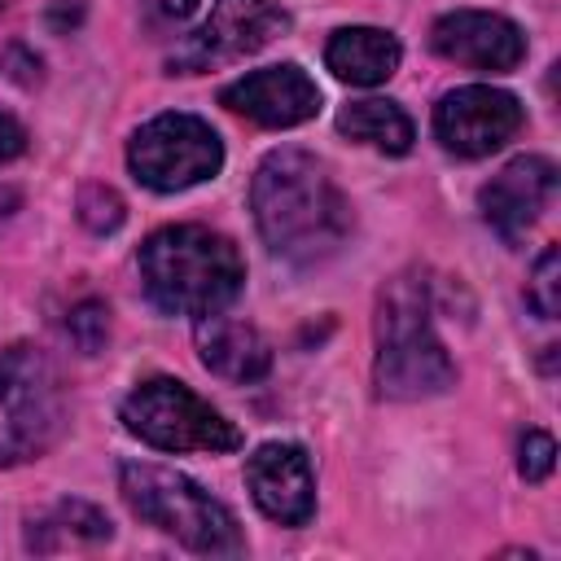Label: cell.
Segmentation results:
<instances>
[{
    "instance_id": "1",
    "label": "cell",
    "mask_w": 561,
    "mask_h": 561,
    "mask_svg": "<svg viewBox=\"0 0 561 561\" xmlns=\"http://www.w3.org/2000/svg\"><path fill=\"white\" fill-rule=\"evenodd\" d=\"M250 210L263 245L285 263H320L351 232V206L324 162L302 149H272L250 184Z\"/></svg>"
},
{
    "instance_id": "2",
    "label": "cell",
    "mask_w": 561,
    "mask_h": 561,
    "mask_svg": "<svg viewBox=\"0 0 561 561\" xmlns=\"http://www.w3.org/2000/svg\"><path fill=\"white\" fill-rule=\"evenodd\" d=\"M140 285L149 302L167 316H210L224 311L245 280L237 245L202 224H171L140 245Z\"/></svg>"
},
{
    "instance_id": "3",
    "label": "cell",
    "mask_w": 561,
    "mask_h": 561,
    "mask_svg": "<svg viewBox=\"0 0 561 561\" xmlns=\"http://www.w3.org/2000/svg\"><path fill=\"white\" fill-rule=\"evenodd\" d=\"M377 390L386 399H430L456 386V364L430 324L425 280L394 276L377 302Z\"/></svg>"
},
{
    "instance_id": "4",
    "label": "cell",
    "mask_w": 561,
    "mask_h": 561,
    "mask_svg": "<svg viewBox=\"0 0 561 561\" xmlns=\"http://www.w3.org/2000/svg\"><path fill=\"white\" fill-rule=\"evenodd\" d=\"M118 491L140 522L158 526L162 535L180 539L184 548H193L202 557L245 552L232 508L219 504L206 486H197L188 473H175V469L149 465V460H127L118 469Z\"/></svg>"
},
{
    "instance_id": "5",
    "label": "cell",
    "mask_w": 561,
    "mask_h": 561,
    "mask_svg": "<svg viewBox=\"0 0 561 561\" xmlns=\"http://www.w3.org/2000/svg\"><path fill=\"white\" fill-rule=\"evenodd\" d=\"M127 434L158 451H237L241 430L175 377L140 381L118 408Z\"/></svg>"
},
{
    "instance_id": "6",
    "label": "cell",
    "mask_w": 561,
    "mask_h": 561,
    "mask_svg": "<svg viewBox=\"0 0 561 561\" xmlns=\"http://www.w3.org/2000/svg\"><path fill=\"white\" fill-rule=\"evenodd\" d=\"M61 430V386L35 346L0 355V465L31 460L53 447Z\"/></svg>"
},
{
    "instance_id": "7",
    "label": "cell",
    "mask_w": 561,
    "mask_h": 561,
    "mask_svg": "<svg viewBox=\"0 0 561 561\" xmlns=\"http://www.w3.org/2000/svg\"><path fill=\"white\" fill-rule=\"evenodd\" d=\"M127 167L145 188L180 193V188H193L219 175L224 140L197 114H158L136 127L127 145Z\"/></svg>"
},
{
    "instance_id": "8",
    "label": "cell",
    "mask_w": 561,
    "mask_h": 561,
    "mask_svg": "<svg viewBox=\"0 0 561 561\" xmlns=\"http://www.w3.org/2000/svg\"><path fill=\"white\" fill-rule=\"evenodd\" d=\"M285 26H289V13L276 0H215L210 18L171 48L167 66L180 75H197V70L241 61L263 44H272Z\"/></svg>"
},
{
    "instance_id": "9",
    "label": "cell",
    "mask_w": 561,
    "mask_h": 561,
    "mask_svg": "<svg viewBox=\"0 0 561 561\" xmlns=\"http://www.w3.org/2000/svg\"><path fill=\"white\" fill-rule=\"evenodd\" d=\"M526 123V110L513 92L491 83H465L438 96L434 105V136L456 158H486L508 145Z\"/></svg>"
},
{
    "instance_id": "10",
    "label": "cell",
    "mask_w": 561,
    "mask_h": 561,
    "mask_svg": "<svg viewBox=\"0 0 561 561\" xmlns=\"http://www.w3.org/2000/svg\"><path fill=\"white\" fill-rule=\"evenodd\" d=\"M430 44L438 57L469 66V70H486V75H504L517 70L526 57V35L513 18L504 13H486V9H451L430 26Z\"/></svg>"
},
{
    "instance_id": "11",
    "label": "cell",
    "mask_w": 561,
    "mask_h": 561,
    "mask_svg": "<svg viewBox=\"0 0 561 561\" xmlns=\"http://www.w3.org/2000/svg\"><path fill=\"white\" fill-rule=\"evenodd\" d=\"M219 101L232 114H241V118H250L259 127H298V123H307V118L320 114V88L294 61L263 66V70L241 75L237 83H228L219 92Z\"/></svg>"
},
{
    "instance_id": "12",
    "label": "cell",
    "mask_w": 561,
    "mask_h": 561,
    "mask_svg": "<svg viewBox=\"0 0 561 561\" xmlns=\"http://www.w3.org/2000/svg\"><path fill=\"white\" fill-rule=\"evenodd\" d=\"M552 193H557V167L539 153H522L482 184L478 210L508 245H517L530 232V224L548 210Z\"/></svg>"
},
{
    "instance_id": "13",
    "label": "cell",
    "mask_w": 561,
    "mask_h": 561,
    "mask_svg": "<svg viewBox=\"0 0 561 561\" xmlns=\"http://www.w3.org/2000/svg\"><path fill=\"white\" fill-rule=\"evenodd\" d=\"M245 486L259 513L276 526H307L316 513V478L298 443H263L245 460Z\"/></svg>"
},
{
    "instance_id": "14",
    "label": "cell",
    "mask_w": 561,
    "mask_h": 561,
    "mask_svg": "<svg viewBox=\"0 0 561 561\" xmlns=\"http://www.w3.org/2000/svg\"><path fill=\"white\" fill-rule=\"evenodd\" d=\"M197 359L224 377V381H259L267 377L272 368V346L267 337L245 324V320H232L224 311H210V316H197Z\"/></svg>"
},
{
    "instance_id": "15",
    "label": "cell",
    "mask_w": 561,
    "mask_h": 561,
    "mask_svg": "<svg viewBox=\"0 0 561 561\" xmlns=\"http://www.w3.org/2000/svg\"><path fill=\"white\" fill-rule=\"evenodd\" d=\"M399 57H403L399 39L381 26H342L324 44V66L342 83H355V88L386 83L399 70Z\"/></svg>"
},
{
    "instance_id": "16",
    "label": "cell",
    "mask_w": 561,
    "mask_h": 561,
    "mask_svg": "<svg viewBox=\"0 0 561 561\" xmlns=\"http://www.w3.org/2000/svg\"><path fill=\"white\" fill-rule=\"evenodd\" d=\"M337 131L351 136V140H359V145H368V149H377V153H390V158L408 153L412 140H416L412 118H408L394 101H386V96L351 101V105L337 114Z\"/></svg>"
},
{
    "instance_id": "17",
    "label": "cell",
    "mask_w": 561,
    "mask_h": 561,
    "mask_svg": "<svg viewBox=\"0 0 561 561\" xmlns=\"http://www.w3.org/2000/svg\"><path fill=\"white\" fill-rule=\"evenodd\" d=\"M526 302L543 316V320H557L561 311V250L548 245L539 259H535V272L526 280Z\"/></svg>"
},
{
    "instance_id": "18",
    "label": "cell",
    "mask_w": 561,
    "mask_h": 561,
    "mask_svg": "<svg viewBox=\"0 0 561 561\" xmlns=\"http://www.w3.org/2000/svg\"><path fill=\"white\" fill-rule=\"evenodd\" d=\"M79 219L92 228V232H114L123 224V197L105 184H88L79 193Z\"/></svg>"
},
{
    "instance_id": "19",
    "label": "cell",
    "mask_w": 561,
    "mask_h": 561,
    "mask_svg": "<svg viewBox=\"0 0 561 561\" xmlns=\"http://www.w3.org/2000/svg\"><path fill=\"white\" fill-rule=\"evenodd\" d=\"M552 465H557V443H552V434L526 430V434H522V447H517V469H522V478H526V482H543V478L552 473Z\"/></svg>"
},
{
    "instance_id": "20",
    "label": "cell",
    "mask_w": 561,
    "mask_h": 561,
    "mask_svg": "<svg viewBox=\"0 0 561 561\" xmlns=\"http://www.w3.org/2000/svg\"><path fill=\"white\" fill-rule=\"evenodd\" d=\"M66 329H70V337H75V346L79 351H96L101 342H105V333H110V311L101 307V302H79L75 311H70V320H66Z\"/></svg>"
},
{
    "instance_id": "21",
    "label": "cell",
    "mask_w": 561,
    "mask_h": 561,
    "mask_svg": "<svg viewBox=\"0 0 561 561\" xmlns=\"http://www.w3.org/2000/svg\"><path fill=\"white\" fill-rule=\"evenodd\" d=\"M22 149H26V131H22V123H18L13 114H4V110H0V162L18 158Z\"/></svg>"
},
{
    "instance_id": "22",
    "label": "cell",
    "mask_w": 561,
    "mask_h": 561,
    "mask_svg": "<svg viewBox=\"0 0 561 561\" xmlns=\"http://www.w3.org/2000/svg\"><path fill=\"white\" fill-rule=\"evenodd\" d=\"M158 9H162L167 18H188V13L197 9V0H158Z\"/></svg>"
}]
</instances>
